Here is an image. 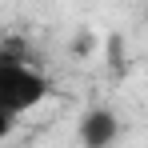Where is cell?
<instances>
[{
    "label": "cell",
    "instance_id": "1",
    "mask_svg": "<svg viewBox=\"0 0 148 148\" xmlns=\"http://www.w3.org/2000/svg\"><path fill=\"white\" fill-rule=\"evenodd\" d=\"M48 92H52L48 76L28 60L24 44L8 40L0 48V112L16 120V116H24L32 108H40L48 100Z\"/></svg>",
    "mask_w": 148,
    "mask_h": 148
},
{
    "label": "cell",
    "instance_id": "2",
    "mask_svg": "<svg viewBox=\"0 0 148 148\" xmlns=\"http://www.w3.org/2000/svg\"><path fill=\"white\" fill-rule=\"evenodd\" d=\"M76 140H80V148H112L120 140V116L104 104H92L76 120Z\"/></svg>",
    "mask_w": 148,
    "mask_h": 148
},
{
    "label": "cell",
    "instance_id": "3",
    "mask_svg": "<svg viewBox=\"0 0 148 148\" xmlns=\"http://www.w3.org/2000/svg\"><path fill=\"white\" fill-rule=\"evenodd\" d=\"M12 128H16V120L0 112V140H8V136H12Z\"/></svg>",
    "mask_w": 148,
    "mask_h": 148
}]
</instances>
